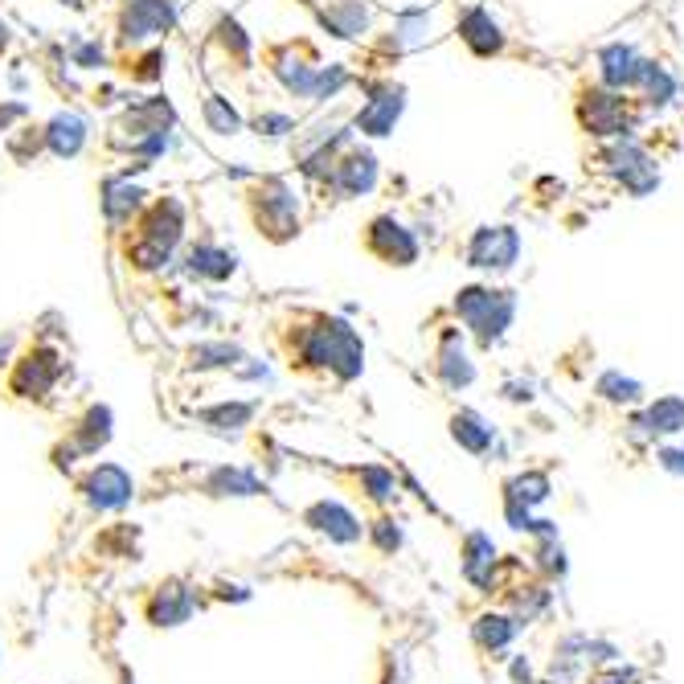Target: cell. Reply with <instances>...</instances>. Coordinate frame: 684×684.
Listing matches in <instances>:
<instances>
[{"instance_id": "8d00e7d4", "label": "cell", "mask_w": 684, "mask_h": 684, "mask_svg": "<svg viewBox=\"0 0 684 684\" xmlns=\"http://www.w3.org/2000/svg\"><path fill=\"white\" fill-rule=\"evenodd\" d=\"M250 414H254L250 402H222V406H213V410H201V422L222 426V431H226V426H246Z\"/></svg>"}, {"instance_id": "cb8c5ba5", "label": "cell", "mask_w": 684, "mask_h": 684, "mask_svg": "<svg viewBox=\"0 0 684 684\" xmlns=\"http://www.w3.org/2000/svg\"><path fill=\"white\" fill-rule=\"evenodd\" d=\"M435 373H439V381L447 390H467L476 381V365H472V357H467V349H463V336L451 328L447 336H443V345H439V361H435Z\"/></svg>"}, {"instance_id": "d6a6232c", "label": "cell", "mask_w": 684, "mask_h": 684, "mask_svg": "<svg viewBox=\"0 0 684 684\" xmlns=\"http://www.w3.org/2000/svg\"><path fill=\"white\" fill-rule=\"evenodd\" d=\"M238 361H246V353L238 345H226V340H218V345H197V349H189V365L193 369H234Z\"/></svg>"}, {"instance_id": "9a60e30c", "label": "cell", "mask_w": 684, "mask_h": 684, "mask_svg": "<svg viewBox=\"0 0 684 684\" xmlns=\"http://www.w3.org/2000/svg\"><path fill=\"white\" fill-rule=\"evenodd\" d=\"M312 13H316V25L336 41H361L377 25V9L369 0H316Z\"/></svg>"}, {"instance_id": "7bdbcfd3", "label": "cell", "mask_w": 684, "mask_h": 684, "mask_svg": "<svg viewBox=\"0 0 684 684\" xmlns=\"http://www.w3.org/2000/svg\"><path fill=\"white\" fill-rule=\"evenodd\" d=\"M5 349H9V336H0V361H5Z\"/></svg>"}, {"instance_id": "60d3db41", "label": "cell", "mask_w": 684, "mask_h": 684, "mask_svg": "<svg viewBox=\"0 0 684 684\" xmlns=\"http://www.w3.org/2000/svg\"><path fill=\"white\" fill-rule=\"evenodd\" d=\"M656 459H660L664 472L684 476V443H680V447H660V451H656Z\"/></svg>"}, {"instance_id": "f546056e", "label": "cell", "mask_w": 684, "mask_h": 684, "mask_svg": "<svg viewBox=\"0 0 684 684\" xmlns=\"http://www.w3.org/2000/svg\"><path fill=\"white\" fill-rule=\"evenodd\" d=\"M119 70L136 82V87H156V82L164 78V66H168V54L164 46H144V50H127L115 58Z\"/></svg>"}, {"instance_id": "2e32d148", "label": "cell", "mask_w": 684, "mask_h": 684, "mask_svg": "<svg viewBox=\"0 0 684 684\" xmlns=\"http://www.w3.org/2000/svg\"><path fill=\"white\" fill-rule=\"evenodd\" d=\"M181 271H185L193 283H209V287L230 283V279L238 275V250H230V246H222V242H213V238H197V242H189L185 254H181Z\"/></svg>"}, {"instance_id": "ac0fdd59", "label": "cell", "mask_w": 684, "mask_h": 684, "mask_svg": "<svg viewBox=\"0 0 684 684\" xmlns=\"http://www.w3.org/2000/svg\"><path fill=\"white\" fill-rule=\"evenodd\" d=\"M598 87H611V91H623L631 95L639 87V74H644V62L639 58V50L631 46V41H611V46L598 50Z\"/></svg>"}, {"instance_id": "484cf974", "label": "cell", "mask_w": 684, "mask_h": 684, "mask_svg": "<svg viewBox=\"0 0 684 684\" xmlns=\"http://www.w3.org/2000/svg\"><path fill=\"white\" fill-rule=\"evenodd\" d=\"M107 439H111V410L95 402L70 426V455H95Z\"/></svg>"}, {"instance_id": "30bf717a", "label": "cell", "mask_w": 684, "mask_h": 684, "mask_svg": "<svg viewBox=\"0 0 684 684\" xmlns=\"http://www.w3.org/2000/svg\"><path fill=\"white\" fill-rule=\"evenodd\" d=\"M603 164L611 181L631 193V197H648L660 189V164L648 156V148L639 144L635 136H623V140H607L603 144Z\"/></svg>"}, {"instance_id": "d6986e66", "label": "cell", "mask_w": 684, "mask_h": 684, "mask_svg": "<svg viewBox=\"0 0 684 684\" xmlns=\"http://www.w3.org/2000/svg\"><path fill=\"white\" fill-rule=\"evenodd\" d=\"M148 201V189L144 185H132V177H107L103 181V197H99V209H103V222L111 234H123L127 226L136 222V213L144 209Z\"/></svg>"}, {"instance_id": "f6af8a7d", "label": "cell", "mask_w": 684, "mask_h": 684, "mask_svg": "<svg viewBox=\"0 0 684 684\" xmlns=\"http://www.w3.org/2000/svg\"><path fill=\"white\" fill-rule=\"evenodd\" d=\"M78 5H82V9H87V5H103V0H78Z\"/></svg>"}, {"instance_id": "8fae6325", "label": "cell", "mask_w": 684, "mask_h": 684, "mask_svg": "<svg viewBox=\"0 0 684 684\" xmlns=\"http://www.w3.org/2000/svg\"><path fill=\"white\" fill-rule=\"evenodd\" d=\"M62 369H66V361H62L58 349L33 345L9 369V394L25 398V402H50L54 390H58V381H62Z\"/></svg>"}, {"instance_id": "ba28073f", "label": "cell", "mask_w": 684, "mask_h": 684, "mask_svg": "<svg viewBox=\"0 0 684 684\" xmlns=\"http://www.w3.org/2000/svg\"><path fill=\"white\" fill-rule=\"evenodd\" d=\"M185 230H189V209L181 197L164 193V197H148L144 209L136 213V222L127 226L123 234L127 238H140L164 254H177V246L185 242Z\"/></svg>"}, {"instance_id": "836d02e7", "label": "cell", "mask_w": 684, "mask_h": 684, "mask_svg": "<svg viewBox=\"0 0 684 684\" xmlns=\"http://www.w3.org/2000/svg\"><path fill=\"white\" fill-rule=\"evenodd\" d=\"M250 132L259 136V140H283V136H295V132H299V123H295L291 111L267 107V111H259V115L250 119Z\"/></svg>"}, {"instance_id": "ee69618b", "label": "cell", "mask_w": 684, "mask_h": 684, "mask_svg": "<svg viewBox=\"0 0 684 684\" xmlns=\"http://www.w3.org/2000/svg\"><path fill=\"white\" fill-rule=\"evenodd\" d=\"M58 5H70V9H82V5H78V0H58Z\"/></svg>"}, {"instance_id": "f1b7e54d", "label": "cell", "mask_w": 684, "mask_h": 684, "mask_svg": "<svg viewBox=\"0 0 684 684\" xmlns=\"http://www.w3.org/2000/svg\"><path fill=\"white\" fill-rule=\"evenodd\" d=\"M201 123H205L209 136H238L242 127H246L242 111H238L234 99L222 95V91H209V95L201 99Z\"/></svg>"}, {"instance_id": "e0dca14e", "label": "cell", "mask_w": 684, "mask_h": 684, "mask_svg": "<svg viewBox=\"0 0 684 684\" xmlns=\"http://www.w3.org/2000/svg\"><path fill=\"white\" fill-rule=\"evenodd\" d=\"M431 37H435V9H426V5H406V9L394 13L390 29L377 37V50L398 58V54L422 50Z\"/></svg>"}, {"instance_id": "f35d334b", "label": "cell", "mask_w": 684, "mask_h": 684, "mask_svg": "<svg viewBox=\"0 0 684 684\" xmlns=\"http://www.w3.org/2000/svg\"><path fill=\"white\" fill-rule=\"evenodd\" d=\"M70 66L74 70H99V66H107V54H103L99 41H78L70 50Z\"/></svg>"}, {"instance_id": "1f68e13d", "label": "cell", "mask_w": 684, "mask_h": 684, "mask_svg": "<svg viewBox=\"0 0 684 684\" xmlns=\"http://www.w3.org/2000/svg\"><path fill=\"white\" fill-rule=\"evenodd\" d=\"M5 152L13 164H33L41 152H46V136H41L37 123H25V127H13L5 136Z\"/></svg>"}, {"instance_id": "d590c367", "label": "cell", "mask_w": 684, "mask_h": 684, "mask_svg": "<svg viewBox=\"0 0 684 684\" xmlns=\"http://www.w3.org/2000/svg\"><path fill=\"white\" fill-rule=\"evenodd\" d=\"M549 496V480L541 476V472H529V476H517L508 484V500H517V504H541Z\"/></svg>"}, {"instance_id": "ffe728a7", "label": "cell", "mask_w": 684, "mask_h": 684, "mask_svg": "<svg viewBox=\"0 0 684 684\" xmlns=\"http://www.w3.org/2000/svg\"><path fill=\"white\" fill-rule=\"evenodd\" d=\"M205 54H218L230 74H250V66H254V41L238 25V17H222L218 25L205 33Z\"/></svg>"}, {"instance_id": "d4e9b609", "label": "cell", "mask_w": 684, "mask_h": 684, "mask_svg": "<svg viewBox=\"0 0 684 684\" xmlns=\"http://www.w3.org/2000/svg\"><path fill=\"white\" fill-rule=\"evenodd\" d=\"M631 426H639V439H656V435H680L684 431V398L664 394L656 398L644 414H639Z\"/></svg>"}, {"instance_id": "3957f363", "label": "cell", "mask_w": 684, "mask_h": 684, "mask_svg": "<svg viewBox=\"0 0 684 684\" xmlns=\"http://www.w3.org/2000/svg\"><path fill=\"white\" fill-rule=\"evenodd\" d=\"M246 218L263 242L271 246H287L304 234V197L295 193V185L287 177H254L250 189L242 193Z\"/></svg>"}, {"instance_id": "ab89813d", "label": "cell", "mask_w": 684, "mask_h": 684, "mask_svg": "<svg viewBox=\"0 0 684 684\" xmlns=\"http://www.w3.org/2000/svg\"><path fill=\"white\" fill-rule=\"evenodd\" d=\"M25 115H29L25 103H0V140H5L13 132V123H21Z\"/></svg>"}, {"instance_id": "83f0119b", "label": "cell", "mask_w": 684, "mask_h": 684, "mask_svg": "<svg viewBox=\"0 0 684 684\" xmlns=\"http://www.w3.org/2000/svg\"><path fill=\"white\" fill-rule=\"evenodd\" d=\"M304 521L320 533H328L332 541H357L361 537V521L353 517V512L345 504H332V500H320L304 512Z\"/></svg>"}, {"instance_id": "6da1fadb", "label": "cell", "mask_w": 684, "mask_h": 684, "mask_svg": "<svg viewBox=\"0 0 684 684\" xmlns=\"http://www.w3.org/2000/svg\"><path fill=\"white\" fill-rule=\"evenodd\" d=\"M287 365L299 373H328L336 381H353L365 369V340L340 316L299 312L287 328Z\"/></svg>"}, {"instance_id": "603a6c76", "label": "cell", "mask_w": 684, "mask_h": 684, "mask_svg": "<svg viewBox=\"0 0 684 684\" xmlns=\"http://www.w3.org/2000/svg\"><path fill=\"white\" fill-rule=\"evenodd\" d=\"M82 492H87V500L95 508H119V504L132 500V476L115 463H99L87 476V484H82Z\"/></svg>"}, {"instance_id": "e575fe53", "label": "cell", "mask_w": 684, "mask_h": 684, "mask_svg": "<svg viewBox=\"0 0 684 684\" xmlns=\"http://www.w3.org/2000/svg\"><path fill=\"white\" fill-rule=\"evenodd\" d=\"M594 394H598V398H607V402H639V398H644V386H639L635 377H623L619 369H611V373L598 377Z\"/></svg>"}, {"instance_id": "7a4b0ae2", "label": "cell", "mask_w": 684, "mask_h": 684, "mask_svg": "<svg viewBox=\"0 0 684 684\" xmlns=\"http://www.w3.org/2000/svg\"><path fill=\"white\" fill-rule=\"evenodd\" d=\"M173 127H177V111L164 95H144L132 99L115 119L107 132V148L119 156H136L156 164L168 148H173Z\"/></svg>"}, {"instance_id": "74e56055", "label": "cell", "mask_w": 684, "mask_h": 684, "mask_svg": "<svg viewBox=\"0 0 684 684\" xmlns=\"http://www.w3.org/2000/svg\"><path fill=\"white\" fill-rule=\"evenodd\" d=\"M512 631H517V627H512L504 615H484L476 623V639H480L484 648H504L508 639H512Z\"/></svg>"}, {"instance_id": "7c38bea8", "label": "cell", "mask_w": 684, "mask_h": 684, "mask_svg": "<svg viewBox=\"0 0 684 684\" xmlns=\"http://www.w3.org/2000/svg\"><path fill=\"white\" fill-rule=\"evenodd\" d=\"M521 230L517 226H476L463 246V263L472 271H512L521 263Z\"/></svg>"}, {"instance_id": "4fadbf2b", "label": "cell", "mask_w": 684, "mask_h": 684, "mask_svg": "<svg viewBox=\"0 0 684 684\" xmlns=\"http://www.w3.org/2000/svg\"><path fill=\"white\" fill-rule=\"evenodd\" d=\"M377 181H381L377 156L369 148H361V144H349L345 152L336 156L332 173H328V181L320 189H328L336 201H357V197H369L377 189Z\"/></svg>"}, {"instance_id": "b9f144b4", "label": "cell", "mask_w": 684, "mask_h": 684, "mask_svg": "<svg viewBox=\"0 0 684 684\" xmlns=\"http://www.w3.org/2000/svg\"><path fill=\"white\" fill-rule=\"evenodd\" d=\"M9 46H13V29L5 17H0V54H9Z\"/></svg>"}, {"instance_id": "9c48e42d", "label": "cell", "mask_w": 684, "mask_h": 684, "mask_svg": "<svg viewBox=\"0 0 684 684\" xmlns=\"http://www.w3.org/2000/svg\"><path fill=\"white\" fill-rule=\"evenodd\" d=\"M357 87L365 91V103L353 115V132L369 136V140H386L394 136V127L406 111V87L394 78H357Z\"/></svg>"}, {"instance_id": "277c9868", "label": "cell", "mask_w": 684, "mask_h": 684, "mask_svg": "<svg viewBox=\"0 0 684 684\" xmlns=\"http://www.w3.org/2000/svg\"><path fill=\"white\" fill-rule=\"evenodd\" d=\"M181 21V0H119L115 17H111V33H115V50H144L156 46L160 37H168Z\"/></svg>"}, {"instance_id": "5b68a950", "label": "cell", "mask_w": 684, "mask_h": 684, "mask_svg": "<svg viewBox=\"0 0 684 684\" xmlns=\"http://www.w3.org/2000/svg\"><path fill=\"white\" fill-rule=\"evenodd\" d=\"M451 308L467 324V332H472L484 349H492L508 332L512 316H517V295L504 287H463V291H455Z\"/></svg>"}, {"instance_id": "4316f807", "label": "cell", "mask_w": 684, "mask_h": 684, "mask_svg": "<svg viewBox=\"0 0 684 684\" xmlns=\"http://www.w3.org/2000/svg\"><path fill=\"white\" fill-rule=\"evenodd\" d=\"M635 91H639V99H644L648 111H664V107H672L676 95H680V78H676L664 62H652V58H648Z\"/></svg>"}, {"instance_id": "8992f818", "label": "cell", "mask_w": 684, "mask_h": 684, "mask_svg": "<svg viewBox=\"0 0 684 684\" xmlns=\"http://www.w3.org/2000/svg\"><path fill=\"white\" fill-rule=\"evenodd\" d=\"M263 62H267L271 78L291 99H312L316 78H320V54H316L312 41H304V37L271 41V46L263 50Z\"/></svg>"}, {"instance_id": "44dd1931", "label": "cell", "mask_w": 684, "mask_h": 684, "mask_svg": "<svg viewBox=\"0 0 684 684\" xmlns=\"http://www.w3.org/2000/svg\"><path fill=\"white\" fill-rule=\"evenodd\" d=\"M455 33H459V41H463V46L472 50L476 58H500V54H504V46H508V37H504L500 21H496L484 5L463 9V13H459V21H455Z\"/></svg>"}, {"instance_id": "4dcf8cb0", "label": "cell", "mask_w": 684, "mask_h": 684, "mask_svg": "<svg viewBox=\"0 0 684 684\" xmlns=\"http://www.w3.org/2000/svg\"><path fill=\"white\" fill-rule=\"evenodd\" d=\"M451 439H455L463 451L484 455V451L492 447L496 431L488 426V418H484V414H476V410H459V414H451Z\"/></svg>"}, {"instance_id": "52a82bcc", "label": "cell", "mask_w": 684, "mask_h": 684, "mask_svg": "<svg viewBox=\"0 0 684 684\" xmlns=\"http://www.w3.org/2000/svg\"><path fill=\"white\" fill-rule=\"evenodd\" d=\"M578 123L586 136L603 140V144L635 136V99H627L623 91H611V87H590L578 99Z\"/></svg>"}, {"instance_id": "5bb4252c", "label": "cell", "mask_w": 684, "mask_h": 684, "mask_svg": "<svg viewBox=\"0 0 684 684\" xmlns=\"http://www.w3.org/2000/svg\"><path fill=\"white\" fill-rule=\"evenodd\" d=\"M365 250L373 254L377 263L386 267H414L418 254H422V242L410 226H402L394 213H377V218L365 226Z\"/></svg>"}, {"instance_id": "7402d4cb", "label": "cell", "mask_w": 684, "mask_h": 684, "mask_svg": "<svg viewBox=\"0 0 684 684\" xmlns=\"http://www.w3.org/2000/svg\"><path fill=\"white\" fill-rule=\"evenodd\" d=\"M41 136H46V152L54 160H74V156H82V148H87L91 127L74 111H58L54 119L41 123Z\"/></svg>"}]
</instances>
